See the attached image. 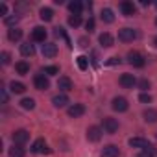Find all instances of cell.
Listing matches in <instances>:
<instances>
[{"label":"cell","instance_id":"1","mask_svg":"<svg viewBox=\"0 0 157 157\" xmlns=\"http://www.w3.org/2000/svg\"><path fill=\"white\" fill-rule=\"evenodd\" d=\"M128 63L133 65V67H137V68H142L146 61H144V56H142L140 52L131 50V52H128Z\"/></svg>","mask_w":157,"mask_h":157},{"label":"cell","instance_id":"2","mask_svg":"<svg viewBox=\"0 0 157 157\" xmlns=\"http://www.w3.org/2000/svg\"><path fill=\"white\" fill-rule=\"evenodd\" d=\"M135 39H137V32L133 28H122L118 32V41H122V43H131Z\"/></svg>","mask_w":157,"mask_h":157},{"label":"cell","instance_id":"3","mask_svg":"<svg viewBox=\"0 0 157 157\" xmlns=\"http://www.w3.org/2000/svg\"><path fill=\"white\" fill-rule=\"evenodd\" d=\"M33 85H35L37 91H46V89L50 87V82H48V78H46L44 74H37V76L33 78Z\"/></svg>","mask_w":157,"mask_h":157},{"label":"cell","instance_id":"4","mask_svg":"<svg viewBox=\"0 0 157 157\" xmlns=\"http://www.w3.org/2000/svg\"><path fill=\"white\" fill-rule=\"evenodd\" d=\"M28 139H30V133H28L26 129H17V131H13V142H15L17 146H22L24 142H28Z\"/></svg>","mask_w":157,"mask_h":157},{"label":"cell","instance_id":"5","mask_svg":"<svg viewBox=\"0 0 157 157\" xmlns=\"http://www.w3.org/2000/svg\"><path fill=\"white\" fill-rule=\"evenodd\" d=\"M128 107H129V104H128V100H126L124 96H117V98H113V109H115V111L124 113V111H128Z\"/></svg>","mask_w":157,"mask_h":157},{"label":"cell","instance_id":"6","mask_svg":"<svg viewBox=\"0 0 157 157\" xmlns=\"http://www.w3.org/2000/svg\"><path fill=\"white\" fill-rule=\"evenodd\" d=\"M102 129H104L105 133H115V131L118 129V122H117L115 118H111V117H105V118H104V124H102Z\"/></svg>","mask_w":157,"mask_h":157},{"label":"cell","instance_id":"7","mask_svg":"<svg viewBox=\"0 0 157 157\" xmlns=\"http://www.w3.org/2000/svg\"><path fill=\"white\" fill-rule=\"evenodd\" d=\"M67 113H68V117L78 118V117H82V115L85 113V105H83V104H72V105L67 109Z\"/></svg>","mask_w":157,"mask_h":157},{"label":"cell","instance_id":"8","mask_svg":"<svg viewBox=\"0 0 157 157\" xmlns=\"http://www.w3.org/2000/svg\"><path fill=\"white\" fill-rule=\"evenodd\" d=\"M102 128H98V126H91L89 129H87V139L91 140V142H98L100 139H102Z\"/></svg>","mask_w":157,"mask_h":157},{"label":"cell","instance_id":"9","mask_svg":"<svg viewBox=\"0 0 157 157\" xmlns=\"http://www.w3.org/2000/svg\"><path fill=\"white\" fill-rule=\"evenodd\" d=\"M118 82H120V85H122L124 89H133V85L137 83V80H135L133 74H122Z\"/></svg>","mask_w":157,"mask_h":157},{"label":"cell","instance_id":"10","mask_svg":"<svg viewBox=\"0 0 157 157\" xmlns=\"http://www.w3.org/2000/svg\"><path fill=\"white\" fill-rule=\"evenodd\" d=\"M100 155H102V157H118V155H120V150H118V146H115V144H107V146H104V150H102Z\"/></svg>","mask_w":157,"mask_h":157},{"label":"cell","instance_id":"11","mask_svg":"<svg viewBox=\"0 0 157 157\" xmlns=\"http://www.w3.org/2000/svg\"><path fill=\"white\" fill-rule=\"evenodd\" d=\"M57 89H59V91H63V93H68V91H72V82H70V78H67V76H61L59 80H57Z\"/></svg>","mask_w":157,"mask_h":157},{"label":"cell","instance_id":"12","mask_svg":"<svg viewBox=\"0 0 157 157\" xmlns=\"http://www.w3.org/2000/svg\"><path fill=\"white\" fill-rule=\"evenodd\" d=\"M32 151H33V153H48L50 150H48L44 139H37V140L33 142V146H32Z\"/></svg>","mask_w":157,"mask_h":157},{"label":"cell","instance_id":"13","mask_svg":"<svg viewBox=\"0 0 157 157\" xmlns=\"http://www.w3.org/2000/svg\"><path fill=\"white\" fill-rule=\"evenodd\" d=\"M43 56L44 57H56L57 56V46L54 43H44L43 44Z\"/></svg>","mask_w":157,"mask_h":157},{"label":"cell","instance_id":"14","mask_svg":"<svg viewBox=\"0 0 157 157\" xmlns=\"http://www.w3.org/2000/svg\"><path fill=\"white\" fill-rule=\"evenodd\" d=\"M32 39L37 41V43H44V39H46V30L41 28V26L33 28V32H32Z\"/></svg>","mask_w":157,"mask_h":157},{"label":"cell","instance_id":"15","mask_svg":"<svg viewBox=\"0 0 157 157\" xmlns=\"http://www.w3.org/2000/svg\"><path fill=\"white\" fill-rule=\"evenodd\" d=\"M98 41H100V44H102L104 48H109V46H113V44H115L113 35H111V33H107V32H104V33L98 37Z\"/></svg>","mask_w":157,"mask_h":157},{"label":"cell","instance_id":"16","mask_svg":"<svg viewBox=\"0 0 157 157\" xmlns=\"http://www.w3.org/2000/svg\"><path fill=\"white\" fill-rule=\"evenodd\" d=\"M52 104H54L56 107H65V105L68 104V96H67L65 93H59V94H56V96L52 98Z\"/></svg>","mask_w":157,"mask_h":157},{"label":"cell","instance_id":"17","mask_svg":"<svg viewBox=\"0 0 157 157\" xmlns=\"http://www.w3.org/2000/svg\"><path fill=\"white\" fill-rule=\"evenodd\" d=\"M120 11H122L126 17H133V15H135V6H133V2H122V4H120Z\"/></svg>","mask_w":157,"mask_h":157},{"label":"cell","instance_id":"18","mask_svg":"<svg viewBox=\"0 0 157 157\" xmlns=\"http://www.w3.org/2000/svg\"><path fill=\"white\" fill-rule=\"evenodd\" d=\"M142 117H144V120H146V122L153 124V122H157V109H151V107H148V109H144Z\"/></svg>","mask_w":157,"mask_h":157},{"label":"cell","instance_id":"19","mask_svg":"<svg viewBox=\"0 0 157 157\" xmlns=\"http://www.w3.org/2000/svg\"><path fill=\"white\" fill-rule=\"evenodd\" d=\"M129 146L131 148H146L148 146V140L146 139H142V137H133V139H129Z\"/></svg>","mask_w":157,"mask_h":157},{"label":"cell","instance_id":"20","mask_svg":"<svg viewBox=\"0 0 157 157\" xmlns=\"http://www.w3.org/2000/svg\"><path fill=\"white\" fill-rule=\"evenodd\" d=\"M21 54H22L24 57H32V56L35 54V46L30 44V43H24V44H21Z\"/></svg>","mask_w":157,"mask_h":157},{"label":"cell","instance_id":"21","mask_svg":"<svg viewBox=\"0 0 157 157\" xmlns=\"http://www.w3.org/2000/svg\"><path fill=\"white\" fill-rule=\"evenodd\" d=\"M100 19H102L104 22H107V24H111V22L115 21V15H113V10H109V8H105V10H102V13H100Z\"/></svg>","mask_w":157,"mask_h":157},{"label":"cell","instance_id":"22","mask_svg":"<svg viewBox=\"0 0 157 157\" xmlns=\"http://www.w3.org/2000/svg\"><path fill=\"white\" fill-rule=\"evenodd\" d=\"M21 37H22V30H19V28H10V30H8V39H10V41L15 43V41H19Z\"/></svg>","mask_w":157,"mask_h":157},{"label":"cell","instance_id":"23","mask_svg":"<svg viewBox=\"0 0 157 157\" xmlns=\"http://www.w3.org/2000/svg\"><path fill=\"white\" fill-rule=\"evenodd\" d=\"M10 89H11V93H15V94H22V93L26 91V85L21 83V82H11V83H10Z\"/></svg>","mask_w":157,"mask_h":157},{"label":"cell","instance_id":"24","mask_svg":"<svg viewBox=\"0 0 157 157\" xmlns=\"http://www.w3.org/2000/svg\"><path fill=\"white\" fill-rule=\"evenodd\" d=\"M82 2H78V0H72V2H68V10H70V13L72 15H80L82 13Z\"/></svg>","mask_w":157,"mask_h":157},{"label":"cell","instance_id":"25","mask_svg":"<svg viewBox=\"0 0 157 157\" xmlns=\"http://www.w3.org/2000/svg\"><path fill=\"white\" fill-rule=\"evenodd\" d=\"M157 155V150L153 148V146H146V148H142L140 150V153H139V157H155Z\"/></svg>","mask_w":157,"mask_h":157},{"label":"cell","instance_id":"26","mask_svg":"<svg viewBox=\"0 0 157 157\" xmlns=\"http://www.w3.org/2000/svg\"><path fill=\"white\" fill-rule=\"evenodd\" d=\"M39 17H41L44 22H48V21H52V17H54V11H52L50 8H43V10L39 11Z\"/></svg>","mask_w":157,"mask_h":157},{"label":"cell","instance_id":"27","mask_svg":"<svg viewBox=\"0 0 157 157\" xmlns=\"http://www.w3.org/2000/svg\"><path fill=\"white\" fill-rule=\"evenodd\" d=\"M15 68H17V72H19V74H22V76L30 72V65H28L26 61H19V63L15 65Z\"/></svg>","mask_w":157,"mask_h":157},{"label":"cell","instance_id":"28","mask_svg":"<svg viewBox=\"0 0 157 157\" xmlns=\"http://www.w3.org/2000/svg\"><path fill=\"white\" fill-rule=\"evenodd\" d=\"M21 107L32 111V109L35 107V100H33V98H22V100H21Z\"/></svg>","mask_w":157,"mask_h":157},{"label":"cell","instance_id":"29","mask_svg":"<svg viewBox=\"0 0 157 157\" xmlns=\"http://www.w3.org/2000/svg\"><path fill=\"white\" fill-rule=\"evenodd\" d=\"M10 157H24V150H22L21 146L13 144V146L10 148Z\"/></svg>","mask_w":157,"mask_h":157},{"label":"cell","instance_id":"30","mask_svg":"<svg viewBox=\"0 0 157 157\" xmlns=\"http://www.w3.org/2000/svg\"><path fill=\"white\" fill-rule=\"evenodd\" d=\"M80 24H82V15H70V17H68V26L78 28Z\"/></svg>","mask_w":157,"mask_h":157},{"label":"cell","instance_id":"31","mask_svg":"<svg viewBox=\"0 0 157 157\" xmlns=\"http://www.w3.org/2000/svg\"><path fill=\"white\" fill-rule=\"evenodd\" d=\"M78 67H80L82 70H87V68H89V57L80 56V57H78Z\"/></svg>","mask_w":157,"mask_h":157},{"label":"cell","instance_id":"32","mask_svg":"<svg viewBox=\"0 0 157 157\" xmlns=\"http://www.w3.org/2000/svg\"><path fill=\"white\" fill-rule=\"evenodd\" d=\"M4 22H6L10 28H15V24L19 22V17H17V15H8V17L4 19Z\"/></svg>","mask_w":157,"mask_h":157},{"label":"cell","instance_id":"33","mask_svg":"<svg viewBox=\"0 0 157 157\" xmlns=\"http://www.w3.org/2000/svg\"><path fill=\"white\" fill-rule=\"evenodd\" d=\"M54 33H56L57 37H61V39H65V41H67V43L70 44V39H68V37L65 35V32H63V28H56V32H54Z\"/></svg>","mask_w":157,"mask_h":157},{"label":"cell","instance_id":"34","mask_svg":"<svg viewBox=\"0 0 157 157\" xmlns=\"http://www.w3.org/2000/svg\"><path fill=\"white\" fill-rule=\"evenodd\" d=\"M59 72V68L57 67H54V65H50V67H44V74H48V76H52V74H57Z\"/></svg>","mask_w":157,"mask_h":157},{"label":"cell","instance_id":"35","mask_svg":"<svg viewBox=\"0 0 157 157\" xmlns=\"http://www.w3.org/2000/svg\"><path fill=\"white\" fill-rule=\"evenodd\" d=\"M0 59H2V65H10V59H11L10 52H2L0 54Z\"/></svg>","mask_w":157,"mask_h":157},{"label":"cell","instance_id":"36","mask_svg":"<svg viewBox=\"0 0 157 157\" xmlns=\"http://www.w3.org/2000/svg\"><path fill=\"white\" fill-rule=\"evenodd\" d=\"M139 87H140L142 91H148V89H150V82L146 80V78H142V80L139 82Z\"/></svg>","mask_w":157,"mask_h":157},{"label":"cell","instance_id":"37","mask_svg":"<svg viewBox=\"0 0 157 157\" xmlns=\"http://www.w3.org/2000/svg\"><path fill=\"white\" fill-rule=\"evenodd\" d=\"M139 100H140L142 104H150V102H151V96H150L148 93H142V94L139 96Z\"/></svg>","mask_w":157,"mask_h":157},{"label":"cell","instance_id":"38","mask_svg":"<svg viewBox=\"0 0 157 157\" xmlns=\"http://www.w3.org/2000/svg\"><path fill=\"white\" fill-rule=\"evenodd\" d=\"M0 98H2V104H8V91L0 89Z\"/></svg>","mask_w":157,"mask_h":157},{"label":"cell","instance_id":"39","mask_svg":"<svg viewBox=\"0 0 157 157\" xmlns=\"http://www.w3.org/2000/svg\"><path fill=\"white\" fill-rule=\"evenodd\" d=\"M85 28H87L89 32H94V19H89L87 24H85Z\"/></svg>","mask_w":157,"mask_h":157},{"label":"cell","instance_id":"40","mask_svg":"<svg viewBox=\"0 0 157 157\" xmlns=\"http://www.w3.org/2000/svg\"><path fill=\"white\" fill-rule=\"evenodd\" d=\"M78 43H80V46H82V48H87V46H89V39H87V37H82Z\"/></svg>","mask_w":157,"mask_h":157},{"label":"cell","instance_id":"41","mask_svg":"<svg viewBox=\"0 0 157 157\" xmlns=\"http://www.w3.org/2000/svg\"><path fill=\"white\" fill-rule=\"evenodd\" d=\"M6 13H8V6H6V4H0V15H4V17H8Z\"/></svg>","mask_w":157,"mask_h":157},{"label":"cell","instance_id":"42","mask_svg":"<svg viewBox=\"0 0 157 157\" xmlns=\"http://www.w3.org/2000/svg\"><path fill=\"white\" fill-rule=\"evenodd\" d=\"M118 63H120L118 57H109V61H107V65H118Z\"/></svg>","mask_w":157,"mask_h":157},{"label":"cell","instance_id":"43","mask_svg":"<svg viewBox=\"0 0 157 157\" xmlns=\"http://www.w3.org/2000/svg\"><path fill=\"white\" fill-rule=\"evenodd\" d=\"M153 43H155V46H157V37H155V41H153Z\"/></svg>","mask_w":157,"mask_h":157},{"label":"cell","instance_id":"44","mask_svg":"<svg viewBox=\"0 0 157 157\" xmlns=\"http://www.w3.org/2000/svg\"><path fill=\"white\" fill-rule=\"evenodd\" d=\"M155 24H157V19H155Z\"/></svg>","mask_w":157,"mask_h":157}]
</instances>
